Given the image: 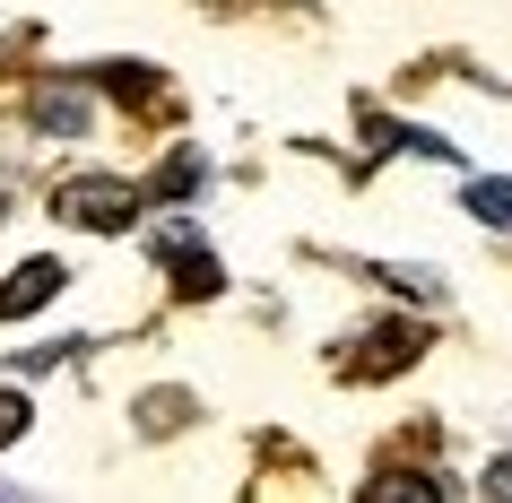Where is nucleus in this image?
Wrapping results in <instances>:
<instances>
[{
  "instance_id": "obj_1",
  "label": "nucleus",
  "mask_w": 512,
  "mask_h": 503,
  "mask_svg": "<svg viewBox=\"0 0 512 503\" xmlns=\"http://www.w3.org/2000/svg\"><path fill=\"white\" fill-rule=\"evenodd\" d=\"M139 209H148V191L122 183V174H70L53 191V217L61 226H87V235H131Z\"/></svg>"
},
{
  "instance_id": "obj_2",
  "label": "nucleus",
  "mask_w": 512,
  "mask_h": 503,
  "mask_svg": "<svg viewBox=\"0 0 512 503\" xmlns=\"http://www.w3.org/2000/svg\"><path fill=\"white\" fill-rule=\"evenodd\" d=\"M70 287V269L61 261H18L9 278H0V321H27V313H44L53 295Z\"/></svg>"
},
{
  "instance_id": "obj_3",
  "label": "nucleus",
  "mask_w": 512,
  "mask_h": 503,
  "mask_svg": "<svg viewBox=\"0 0 512 503\" xmlns=\"http://www.w3.org/2000/svg\"><path fill=\"white\" fill-rule=\"evenodd\" d=\"M157 261L174 269V287H183V295H217V287H226L217 252H200V243H191V226H165V235H157Z\"/></svg>"
},
{
  "instance_id": "obj_4",
  "label": "nucleus",
  "mask_w": 512,
  "mask_h": 503,
  "mask_svg": "<svg viewBox=\"0 0 512 503\" xmlns=\"http://www.w3.org/2000/svg\"><path fill=\"white\" fill-rule=\"evenodd\" d=\"M417 356H426V330H374V339L348 347V373H356V382H374V373H408Z\"/></svg>"
},
{
  "instance_id": "obj_5",
  "label": "nucleus",
  "mask_w": 512,
  "mask_h": 503,
  "mask_svg": "<svg viewBox=\"0 0 512 503\" xmlns=\"http://www.w3.org/2000/svg\"><path fill=\"white\" fill-rule=\"evenodd\" d=\"M35 131L79 139L87 131V87H44V96H35Z\"/></svg>"
},
{
  "instance_id": "obj_6",
  "label": "nucleus",
  "mask_w": 512,
  "mask_h": 503,
  "mask_svg": "<svg viewBox=\"0 0 512 503\" xmlns=\"http://www.w3.org/2000/svg\"><path fill=\"white\" fill-rule=\"evenodd\" d=\"M365 495H374V503H443V477H426V469H374Z\"/></svg>"
},
{
  "instance_id": "obj_7",
  "label": "nucleus",
  "mask_w": 512,
  "mask_h": 503,
  "mask_svg": "<svg viewBox=\"0 0 512 503\" xmlns=\"http://www.w3.org/2000/svg\"><path fill=\"white\" fill-rule=\"evenodd\" d=\"M460 200H469V217H478V226H495V235H512V183H495V174H478V183L460 191Z\"/></svg>"
},
{
  "instance_id": "obj_8",
  "label": "nucleus",
  "mask_w": 512,
  "mask_h": 503,
  "mask_svg": "<svg viewBox=\"0 0 512 503\" xmlns=\"http://www.w3.org/2000/svg\"><path fill=\"white\" fill-rule=\"evenodd\" d=\"M96 87H113L122 105H157V70H139V61H105V70H96Z\"/></svg>"
},
{
  "instance_id": "obj_9",
  "label": "nucleus",
  "mask_w": 512,
  "mask_h": 503,
  "mask_svg": "<svg viewBox=\"0 0 512 503\" xmlns=\"http://www.w3.org/2000/svg\"><path fill=\"white\" fill-rule=\"evenodd\" d=\"M183 191H200V157H191V148L157 165V200H183Z\"/></svg>"
},
{
  "instance_id": "obj_10",
  "label": "nucleus",
  "mask_w": 512,
  "mask_h": 503,
  "mask_svg": "<svg viewBox=\"0 0 512 503\" xmlns=\"http://www.w3.org/2000/svg\"><path fill=\"white\" fill-rule=\"evenodd\" d=\"M35 425V408H27V391H0V451L18 443V434H27Z\"/></svg>"
},
{
  "instance_id": "obj_11",
  "label": "nucleus",
  "mask_w": 512,
  "mask_h": 503,
  "mask_svg": "<svg viewBox=\"0 0 512 503\" xmlns=\"http://www.w3.org/2000/svg\"><path fill=\"white\" fill-rule=\"evenodd\" d=\"M486 495H512V460H495V469H486Z\"/></svg>"
}]
</instances>
